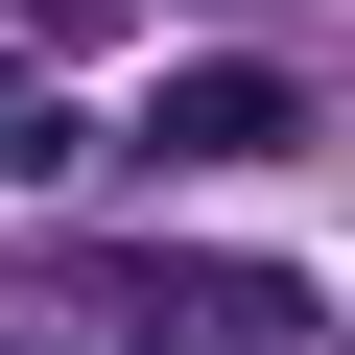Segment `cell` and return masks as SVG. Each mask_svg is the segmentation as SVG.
<instances>
[{
    "label": "cell",
    "instance_id": "5",
    "mask_svg": "<svg viewBox=\"0 0 355 355\" xmlns=\"http://www.w3.org/2000/svg\"><path fill=\"white\" fill-rule=\"evenodd\" d=\"M0 355H24V331H0Z\"/></svg>",
    "mask_w": 355,
    "mask_h": 355
},
{
    "label": "cell",
    "instance_id": "3",
    "mask_svg": "<svg viewBox=\"0 0 355 355\" xmlns=\"http://www.w3.org/2000/svg\"><path fill=\"white\" fill-rule=\"evenodd\" d=\"M24 24H119V0H24Z\"/></svg>",
    "mask_w": 355,
    "mask_h": 355
},
{
    "label": "cell",
    "instance_id": "1",
    "mask_svg": "<svg viewBox=\"0 0 355 355\" xmlns=\"http://www.w3.org/2000/svg\"><path fill=\"white\" fill-rule=\"evenodd\" d=\"M71 308H95L119 355H308V284H284V261H214V237H95Z\"/></svg>",
    "mask_w": 355,
    "mask_h": 355
},
{
    "label": "cell",
    "instance_id": "4",
    "mask_svg": "<svg viewBox=\"0 0 355 355\" xmlns=\"http://www.w3.org/2000/svg\"><path fill=\"white\" fill-rule=\"evenodd\" d=\"M0 119H24V95H0Z\"/></svg>",
    "mask_w": 355,
    "mask_h": 355
},
{
    "label": "cell",
    "instance_id": "2",
    "mask_svg": "<svg viewBox=\"0 0 355 355\" xmlns=\"http://www.w3.org/2000/svg\"><path fill=\"white\" fill-rule=\"evenodd\" d=\"M308 142V71H166L142 95V166H284Z\"/></svg>",
    "mask_w": 355,
    "mask_h": 355
}]
</instances>
